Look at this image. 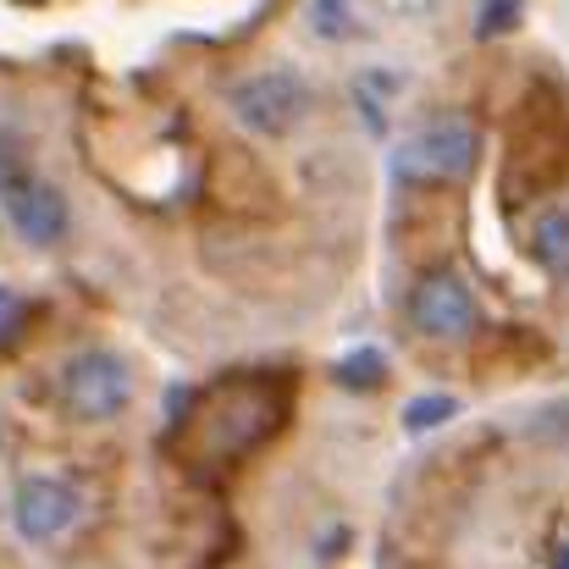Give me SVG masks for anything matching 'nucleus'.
Segmentation results:
<instances>
[{
	"instance_id": "obj_12",
	"label": "nucleus",
	"mask_w": 569,
	"mask_h": 569,
	"mask_svg": "<svg viewBox=\"0 0 569 569\" xmlns=\"http://www.w3.org/2000/svg\"><path fill=\"white\" fill-rule=\"evenodd\" d=\"M548 569H569V548H553V553H548Z\"/></svg>"
},
{
	"instance_id": "obj_6",
	"label": "nucleus",
	"mask_w": 569,
	"mask_h": 569,
	"mask_svg": "<svg viewBox=\"0 0 569 569\" xmlns=\"http://www.w3.org/2000/svg\"><path fill=\"white\" fill-rule=\"evenodd\" d=\"M78 515H83V498L61 476H28L11 492V526L22 542H56L78 526Z\"/></svg>"
},
{
	"instance_id": "obj_7",
	"label": "nucleus",
	"mask_w": 569,
	"mask_h": 569,
	"mask_svg": "<svg viewBox=\"0 0 569 569\" xmlns=\"http://www.w3.org/2000/svg\"><path fill=\"white\" fill-rule=\"evenodd\" d=\"M531 260H537L548 277H569V210L565 204H548V210L531 221Z\"/></svg>"
},
{
	"instance_id": "obj_4",
	"label": "nucleus",
	"mask_w": 569,
	"mask_h": 569,
	"mask_svg": "<svg viewBox=\"0 0 569 569\" xmlns=\"http://www.w3.org/2000/svg\"><path fill=\"white\" fill-rule=\"evenodd\" d=\"M61 398H67V409L83 415V420H111V415H122L128 398H133V371H128L117 355H106V349L72 355L67 371H61Z\"/></svg>"
},
{
	"instance_id": "obj_10",
	"label": "nucleus",
	"mask_w": 569,
	"mask_h": 569,
	"mask_svg": "<svg viewBox=\"0 0 569 569\" xmlns=\"http://www.w3.org/2000/svg\"><path fill=\"white\" fill-rule=\"evenodd\" d=\"M22 316H28V305H22V293L0 282V343H11V338H17V327H22Z\"/></svg>"
},
{
	"instance_id": "obj_11",
	"label": "nucleus",
	"mask_w": 569,
	"mask_h": 569,
	"mask_svg": "<svg viewBox=\"0 0 569 569\" xmlns=\"http://www.w3.org/2000/svg\"><path fill=\"white\" fill-rule=\"evenodd\" d=\"M515 11H520V0H487L481 6V33H503L515 22Z\"/></svg>"
},
{
	"instance_id": "obj_9",
	"label": "nucleus",
	"mask_w": 569,
	"mask_h": 569,
	"mask_svg": "<svg viewBox=\"0 0 569 569\" xmlns=\"http://www.w3.org/2000/svg\"><path fill=\"white\" fill-rule=\"evenodd\" d=\"M381 377H387V360H381L377 349H360V355H349V360L338 366V381H343V387H360V392L381 387Z\"/></svg>"
},
{
	"instance_id": "obj_3",
	"label": "nucleus",
	"mask_w": 569,
	"mask_h": 569,
	"mask_svg": "<svg viewBox=\"0 0 569 569\" xmlns=\"http://www.w3.org/2000/svg\"><path fill=\"white\" fill-rule=\"evenodd\" d=\"M227 106H232V117H238L249 133H260V139H282V133H293V128L310 117L316 94H310V83H305L299 72H288V67H266V72L238 78V83L227 89Z\"/></svg>"
},
{
	"instance_id": "obj_1",
	"label": "nucleus",
	"mask_w": 569,
	"mask_h": 569,
	"mask_svg": "<svg viewBox=\"0 0 569 569\" xmlns=\"http://www.w3.org/2000/svg\"><path fill=\"white\" fill-rule=\"evenodd\" d=\"M0 210H6L11 232L22 243H33V249L61 243L67 227H72L67 193L28 167V156L17 150V139H0Z\"/></svg>"
},
{
	"instance_id": "obj_8",
	"label": "nucleus",
	"mask_w": 569,
	"mask_h": 569,
	"mask_svg": "<svg viewBox=\"0 0 569 569\" xmlns=\"http://www.w3.org/2000/svg\"><path fill=\"white\" fill-rule=\"evenodd\" d=\"M453 415H459V398L426 392V398H415V403L403 409V426H409V431H437V426H448Z\"/></svg>"
},
{
	"instance_id": "obj_2",
	"label": "nucleus",
	"mask_w": 569,
	"mask_h": 569,
	"mask_svg": "<svg viewBox=\"0 0 569 569\" xmlns=\"http://www.w3.org/2000/svg\"><path fill=\"white\" fill-rule=\"evenodd\" d=\"M481 133L465 117H437L392 150V172L403 183H465L476 172Z\"/></svg>"
},
{
	"instance_id": "obj_5",
	"label": "nucleus",
	"mask_w": 569,
	"mask_h": 569,
	"mask_svg": "<svg viewBox=\"0 0 569 569\" xmlns=\"http://www.w3.org/2000/svg\"><path fill=\"white\" fill-rule=\"evenodd\" d=\"M409 321L431 343H465L476 332V293L453 271H431L409 293Z\"/></svg>"
}]
</instances>
